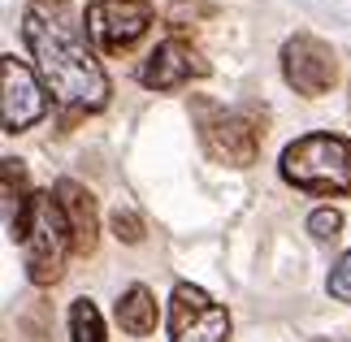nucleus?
Returning <instances> with one entry per match:
<instances>
[{"label":"nucleus","mask_w":351,"mask_h":342,"mask_svg":"<svg viewBox=\"0 0 351 342\" xmlns=\"http://www.w3.org/2000/svg\"><path fill=\"white\" fill-rule=\"evenodd\" d=\"M191 78H208V61L199 57V48L182 35H169L147 52V61L139 65V83L147 91H178Z\"/></svg>","instance_id":"obj_9"},{"label":"nucleus","mask_w":351,"mask_h":342,"mask_svg":"<svg viewBox=\"0 0 351 342\" xmlns=\"http://www.w3.org/2000/svg\"><path fill=\"white\" fill-rule=\"evenodd\" d=\"M282 78L304 100H321V95L334 91V83H339V57H334V48L321 35L295 31L282 44Z\"/></svg>","instance_id":"obj_5"},{"label":"nucleus","mask_w":351,"mask_h":342,"mask_svg":"<svg viewBox=\"0 0 351 342\" xmlns=\"http://www.w3.org/2000/svg\"><path fill=\"white\" fill-rule=\"evenodd\" d=\"M326 291H330V299H339V304H351V247L334 260V269L326 278Z\"/></svg>","instance_id":"obj_15"},{"label":"nucleus","mask_w":351,"mask_h":342,"mask_svg":"<svg viewBox=\"0 0 351 342\" xmlns=\"http://www.w3.org/2000/svg\"><path fill=\"white\" fill-rule=\"evenodd\" d=\"M109 230L121 239V243H143V221H139V212H130V208H113V217H109Z\"/></svg>","instance_id":"obj_16"},{"label":"nucleus","mask_w":351,"mask_h":342,"mask_svg":"<svg viewBox=\"0 0 351 342\" xmlns=\"http://www.w3.org/2000/svg\"><path fill=\"white\" fill-rule=\"evenodd\" d=\"M91 5H96V0H91Z\"/></svg>","instance_id":"obj_19"},{"label":"nucleus","mask_w":351,"mask_h":342,"mask_svg":"<svg viewBox=\"0 0 351 342\" xmlns=\"http://www.w3.org/2000/svg\"><path fill=\"white\" fill-rule=\"evenodd\" d=\"M313 342H351V338H313Z\"/></svg>","instance_id":"obj_18"},{"label":"nucleus","mask_w":351,"mask_h":342,"mask_svg":"<svg viewBox=\"0 0 351 342\" xmlns=\"http://www.w3.org/2000/svg\"><path fill=\"white\" fill-rule=\"evenodd\" d=\"M169 342H230V312L208 291L178 282L169 295Z\"/></svg>","instance_id":"obj_7"},{"label":"nucleus","mask_w":351,"mask_h":342,"mask_svg":"<svg viewBox=\"0 0 351 342\" xmlns=\"http://www.w3.org/2000/svg\"><path fill=\"white\" fill-rule=\"evenodd\" d=\"M22 252H26V282L31 286L48 291V286L61 282L65 260L74 252V234H70V221H65V212H61L57 191H39L35 195L31 234H26Z\"/></svg>","instance_id":"obj_4"},{"label":"nucleus","mask_w":351,"mask_h":342,"mask_svg":"<svg viewBox=\"0 0 351 342\" xmlns=\"http://www.w3.org/2000/svg\"><path fill=\"white\" fill-rule=\"evenodd\" d=\"M22 39L31 52L35 74L44 78L48 95L70 113H100L109 104V74L100 57L87 48V35L65 18V9H39L22 13Z\"/></svg>","instance_id":"obj_1"},{"label":"nucleus","mask_w":351,"mask_h":342,"mask_svg":"<svg viewBox=\"0 0 351 342\" xmlns=\"http://www.w3.org/2000/svg\"><path fill=\"white\" fill-rule=\"evenodd\" d=\"M117 325L126 330L130 338H147L156 330V321H160V308H156V295L147 291L143 282H134V286H126V291L117 295Z\"/></svg>","instance_id":"obj_12"},{"label":"nucleus","mask_w":351,"mask_h":342,"mask_svg":"<svg viewBox=\"0 0 351 342\" xmlns=\"http://www.w3.org/2000/svg\"><path fill=\"white\" fill-rule=\"evenodd\" d=\"M70 342H109L104 317L91 299H74L70 304Z\"/></svg>","instance_id":"obj_13"},{"label":"nucleus","mask_w":351,"mask_h":342,"mask_svg":"<svg viewBox=\"0 0 351 342\" xmlns=\"http://www.w3.org/2000/svg\"><path fill=\"white\" fill-rule=\"evenodd\" d=\"M31 5H39V9H65V0H31Z\"/></svg>","instance_id":"obj_17"},{"label":"nucleus","mask_w":351,"mask_h":342,"mask_svg":"<svg viewBox=\"0 0 351 342\" xmlns=\"http://www.w3.org/2000/svg\"><path fill=\"white\" fill-rule=\"evenodd\" d=\"M57 199H61V212H65V221H70V234H74V252L78 256H91L96 252V243H100V212H96V195L83 186V182H74V178H61L57 186Z\"/></svg>","instance_id":"obj_10"},{"label":"nucleus","mask_w":351,"mask_h":342,"mask_svg":"<svg viewBox=\"0 0 351 342\" xmlns=\"http://www.w3.org/2000/svg\"><path fill=\"white\" fill-rule=\"evenodd\" d=\"M48 113V87L35 74V65H26L18 57H0V121L5 134L31 130L39 117Z\"/></svg>","instance_id":"obj_8"},{"label":"nucleus","mask_w":351,"mask_h":342,"mask_svg":"<svg viewBox=\"0 0 351 342\" xmlns=\"http://www.w3.org/2000/svg\"><path fill=\"white\" fill-rule=\"evenodd\" d=\"M191 126H195V139L208 152V160L230 165V169H247L261 156V143H265V104L226 108L217 100H208V95H195Z\"/></svg>","instance_id":"obj_2"},{"label":"nucleus","mask_w":351,"mask_h":342,"mask_svg":"<svg viewBox=\"0 0 351 342\" xmlns=\"http://www.w3.org/2000/svg\"><path fill=\"white\" fill-rule=\"evenodd\" d=\"M152 18L156 13L147 0H96V5H87L83 22H87V39L96 44V52L121 57L152 31Z\"/></svg>","instance_id":"obj_6"},{"label":"nucleus","mask_w":351,"mask_h":342,"mask_svg":"<svg viewBox=\"0 0 351 342\" xmlns=\"http://www.w3.org/2000/svg\"><path fill=\"white\" fill-rule=\"evenodd\" d=\"M0 173H5V195H0V204H5V230H9L13 243H26V234H31V217H35V195H39V191L31 186L26 165H22L18 156H5Z\"/></svg>","instance_id":"obj_11"},{"label":"nucleus","mask_w":351,"mask_h":342,"mask_svg":"<svg viewBox=\"0 0 351 342\" xmlns=\"http://www.w3.org/2000/svg\"><path fill=\"white\" fill-rule=\"evenodd\" d=\"M308 234H313L317 243H334L343 234V212L334 208V204H321V208L308 212Z\"/></svg>","instance_id":"obj_14"},{"label":"nucleus","mask_w":351,"mask_h":342,"mask_svg":"<svg viewBox=\"0 0 351 342\" xmlns=\"http://www.w3.org/2000/svg\"><path fill=\"white\" fill-rule=\"evenodd\" d=\"M278 173L304 195H351V139L334 130L300 134L282 147Z\"/></svg>","instance_id":"obj_3"}]
</instances>
